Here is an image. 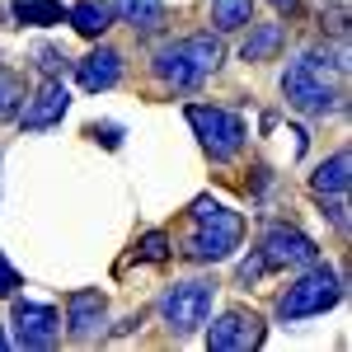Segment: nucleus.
I'll list each match as a JSON object with an SVG mask.
<instances>
[{"mask_svg": "<svg viewBox=\"0 0 352 352\" xmlns=\"http://www.w3.org/2000/svg\"><path fill=\"white\" fill-rule=\"evenodd\" d=\"M343 71H348V61L343 52L329 56V52H300L292 66H287V76H282V94H287V104L305 118H324V113L343 109Z\"/></svg>", "mask_w": 352, "mask_h": 352, "instance_id": "1", "label": "nucleus"}, {"mask_svg": "<svg viewBox=\"0 0 352 352\" xmlns=\"http://www.w3.org/2000/svg\"><path fill=\"white\" fill-rule=\"evenodd\" d=\"M244 240V217L226 207L221 197H197L188 207V235H184V258L188 263H221L230 258Z\"/></svg>", "mask_w": 352, "mask_h": 352, "instance_id": "2", "label": "nucleus"}, {"mask_svg": "<svg viewBox=\"0 0 352 352\" xmlns=\"http://www.w3.org/2000/svg\"><path fill=\"white\" fill-rule=\"evenodd\" d=\"M221 56H226L221 38L192 33V38H179V43H164L160 52H155V61H151V71L169 89H197L221 66Z\"/></svg>", "mask_w": 352, "mask_h": 352, "instance_id": "3", "label": "nucleus"}, {"mask_svg": "<svg viewBox=\"0 0 352 352\" xmlns=\"http://www.w3.org/2000/svg\"><path fill=\"white\" fill-rule=\"evenodd\" d=\"M343 300V277L333 268H320V263H310L305 277H296L282 296H277V315L292 324V320H310V315H324Z\"/></svg>", "mask_w": 352, "mask_h": 352, "instance_id": "4", "label": "nucleus"}, {"mask_svg": "<svg viewBox=\"0 0 352 352\" xmlns=\"http://www.w3.org/2000/svg\"><path fill=\"white\" fill-rule=\"evenodd\" d=\"M188 122L197 141H202V151L212 155V160H235L244 146V118L230 109H217V104H188Z\"/></svg>", "mask_w": 352, "mask_h": 352, "instance_id": "5", "label": "nucleus"}, {"mask_svg": "<svg viewBox=\"0 0 352 352\" xmlns=\"http://www.w3.org/2000/svg\"><path fill=\"white\" fill-rule=\"evenodd\" d=\"M212 296H217V287L212 282H174V287H164L160 292V320L169 324V333H192V329L207 324V315H212Z\"/></svg>", "mask_w": 352, "mask_h": 352, "instance_id": "6", "label": "nucleus"}, {"mask_svg": "<svg viewBox=\"0 0 352 352\" xmlns=\"http://www.w3.org/2000/svg\"><path fill=\"white\" fill-rule=\"evenodd\" d=\"M258 258H263V268H310V263H320V244L310 240L305 230L277 221V226L263 230Z\"/></svg>", "mask_w": 352, "mask_h": 352, "instance_id": "7", "label": "nucleus"}, {"mask_svg": "<svg viewBox=\"0 0 352 352\" xmlns=\"http://www.w3.org/2000/svg\"><path fill=\"white\" fill-rule=\"evenodd\" d=\"M10 324H14L10 343H19V348H52L61 338V315L52 305H38V300H14Z\"/></svg>", "mask_w": 352, "mask_h": 352, "instance_id": "8", "label": "nucleus"}, {"mask_svg": "<svg viewBox=\"0 0 352 352\" xmlns=\"http://www.w3.org/2000/svg\"><path fill=\"white\" fill-rule=\"evenodd\" d=\"M263 343V320L254 310H226L217 324L207 329V348L217 352H254Z\"/></svg>", "mask_w": 352, "mask_h": 352, "instance_id": "9", "label": "nucleus"}, {"mask_svg": "<svg viewBox=\"0 0 352 352\" xmlns=\"http://www.w3.org/2000/svg\"><path fill=\"white\" fill-rule=\"evenodd\" d=\"M71 109V94H66V85L61 76H47V80L38 85V94L24 99V109H19V127L24 132H43V127H56L61 118Z\"/></svg>", "mask_w": 352, "mask_h": 352, "instance_id": "10", "label": "nucleus"}, {"mask_svg": "<svg viewBox=\"0 0 352 352\" xmlns=\"http://www.w3.org/2000/svg\"><path fill=\"white\" fill-rule=\"evenodd\" d=\"M104 315H109V300L94 287H80V292L66 296V333L76 343H94L104 333Z\"/></svg>", "mask_w": 352, "mask_h": 352, "instance_id": "11", "label": "nucleus"}, {"mask_svg": "<svg viewBox=\"0 0 352 352\" xmlns=\"http://www.w3.org/2000/svg\"><path fill=\"white\" fill-rule=\"evenodd\" d=\"M76 80H80V89H89V94L113 89V85L122 80V52H118V47H94L85 61H76Z\"/></svg>", "mask_w": 352, "mask_h": 352, "instance_id": "12", "label": "nucleus"}, {"mask_svg": "<svg viewBox=\"0 0 352 352\" xmlns=\"http://www.w3.org/2000/svg\"><path fill=\"white\" fill-rule=\"evenodd\" d=\"M66 19H71V28L80 33V38H104L113 24V5L109 0H76L71 10H66Z\"/></svg>", "mask_w": 352, "mask_h": 352, "instance_id": "13", "label": "nucleus"}, {"mask_svg": "<svg viewBox=\"0 0 352 352\" xmlns=\"http://www.w3.org/2000/svg\"><path fill=\"white\" fill-rule=\"evenodd\" d=\"M348 169H352V160H348V151H338V155H329L320 169H315V179H310V188L320 192V197H343L348 192Z\"/></svg>", "mask_w": 352, "mask_h": 352, "instance_id": "14", "label": "nucleus"}, {"mask_svg": "<svg viewBox=\"0 0 352 352\" xmlns=\"http://www.w3.org/2000/svg\"><path fill=\"white\" fill-rule=\"evenodd\" d=\"M113 14H122L136 33H155L164 24V0H113Z\"/></svg>", "mask_w": 352, "mask_h": 352, "instance_id": "15", "label": "nucleus"}, {"mask_svg": "<svg viewBox=\"0 0 352 352\" xmlns=\"http://www.w3.org/2000/svg\"><path fill=\"white\" fill-rule=\"evenodd\" d=\"M282 43H287V28H282V24H258L249 38H244L240 56H244V61H268V56L282 52Z\"/></svg>", "mask_w": 352, "mask_h": 352, "instance_id": "16", "label": "nucleus"}, {"mask_svg": "<svg viewBox=\"0 0 352 352\" xmlns=\"http://www.w3.org/2000/svg\"><path fill=\"white\" fill-rule=\"evenodd\" d=\"M14 19L19 24H33V28H52L66 19V5L61 0H19L14 5Z\"/></svg>", "mask_w": 352, "mask_h": 352, "instance_id": "17", "label": "nucleus"}, {"mask_svg": "<svg viewBox=\"0 0 352 352\" xmlns=\"http://www.w3.org/2000/svg\"><path fill=\"white\" fill-rule=\"evenodd\" d=\"M249 14H254V0H212V24H217V33L244 28Z\"/></svg>", "mask_w": 352, "mask_h": 352, "instance_id": "18", "label": "nucleus"}, {"mask_svg": "<svg viewBox=\"0 0 352 352\" xmlns=\"http://www.w3.org/2000/svg\"><path fill=\"white\" fill-rule=\"evenodd\" d=\"M19 109H24V80L10 76V71L0 66V122L19 118Z\"/></svg>", "mask_w": 352, "mask_h": 352, "instance_id": "19", "label": "nucleus"}, {"mask_svg": "<svg viewBox=\"0 0 352 352\" xmlns=\"http://www.w3.org/2000/svg\"><path fill=\"white\" fill-rule=\"evenodd\" d=\"M174 249H169V235L164 230H151V235H141V244H136V258L141 263H164Z\"/></svg>", "mask_w": 352, "mask_h": 352, "instance_id": "20", "label": "nucleus"}, {"mask_svg": "<svg viewBox=\"0 0 352 352\" xmlns=\"http://www.w3.org/2000/svg\"><path fill=\"white\" fill-rule=\"evenodd\" d=\"M89 136H94V141H104V146H113V151L122 146V127H118V122H94Z\"/></svg>", "mask_w": 352, "mask_h": 352, "instance_id": "21", "label": "nucleus"}, {"mask_svg": "<svg viewBox=\"0 0 352 352\" xmlns=\"http://www.w3.org/2000/svg\"><path fill=\"white\" fill-rule=\"evenodd\" d=\"M19 287H24V282H19V272L10 268V258L0 254V296H14Z\"/></svg>", "mask_w": 352, "mask_h": 352, "instance_id": "22", "label": "nucleus"}, {"mask_svg": "<svg viewBox=\"0 0 352 352\" xmlns=\"http://www.w3.org/2000/svg\"><path fill=\"white\" fill-rule=\"evenodd\" d=\"M38 66H43L47 76H61V71H66V56L56 52V47H38Z\"/></svg>", "mask_w": 352, "mask_h": 352, "instance_id": "23", "label": "nucleus"}, {"mask_svg": "<svg viewBox=\"0 0 352 352\" xmlns=\"http://www.w3.org/2000/svg\"><path fill=\"white\" fill-rule=\"evenodd\" d=\"M263 272H268V268H263V258L254 254V258H244V263H240V282H249V287H254V282H258Z\"/></svg>", "mask_w": 352, "mask_h": 352, "instance_id": "24", "label": "nucleus"}, {"mask_svg": "<svg viewBox=\"0 0 352 352\" xmlns=\"http://www.w3.org/2000/svg\"><path fill=\"white\" fill-rule=\"evenodd\" d=\"M272 5H277V10H296V0H272Z\"/></svg>", "mask_w": 352, "mask_h": 352, "instance_id": "25", "label": "nucleus"}]
</instances>
